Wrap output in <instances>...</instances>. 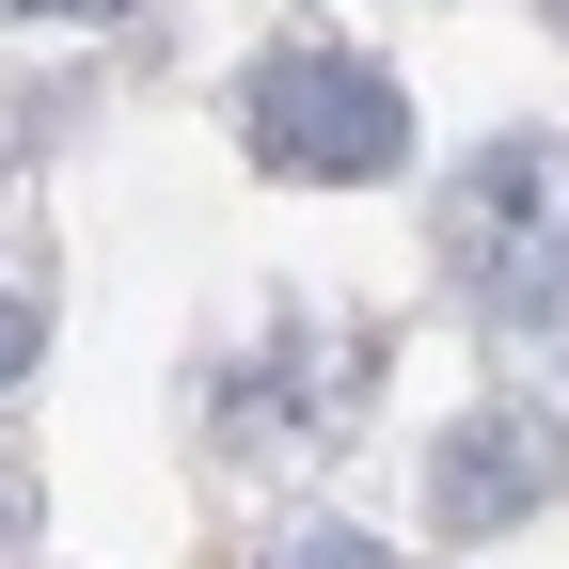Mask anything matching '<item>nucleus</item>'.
<instances>
[{
	"label": "nucleus",
	"instance_id": "obj_2",
	"mask_svg": "<svg viewBox=\"0 0 569 569\" xmlns=\"http://www.w3.org/2000/svg\"><path fill=\"white\" fill-rule=\"evenodd\" d=\"M238 159L284 190H396L411 174V80L348 32H284L238 63Z\"/></svg>",
	"mask_w": 569,
	"mask_h": 569
},
{
	"label": "nucleus",
	"instance_id": "obj_1",
	"mask_svg": "<svg viewBox=\"0 0 569 569\" xmlns=\"http://www.w3.org/2000/svg\"><path fill=\"white\" fill-rule=\"evenodd\" d=\"M427 253L475 317L569 332V127H490L427 206Z\"/></svg>",
	"mask_w": 569,
	"mask_h": 569
},
{
	"label": "nucleus",
	"instance_id": "obj_5",
	"mask_svg": "<svg viewBox=\"0 0 569 569\" xmlns=\"http://www.w3.org/2000/svg\"><path fill=\"white\" fill-rule=\"evenodd\" d=\"M32 365H48V284H32V269H0V396H17Z\"/></svg>",
	"mask_w": 569,
	"mask_h": 569
},
{
	"label": "nucleus",
	"instance_id": "obj_4",
	"mask_svg": "<svg viewBox=\"0 0 569 569\" xmlns=\"http://www.w3.org/2000/svg\"><path fill=\"white\" fill-rule=\"evenodd\" d=\"M569 490V427L553 411H522V396H475L443 443H427V522L443 538H507V522H538Z\"/></svg>",
	"mask_w": 569,
	"mask_h": 569
},
{
	"label": "nucleus",
	"instance_id": "obj_3",
	"mask_svg": "<svg viewBox=\"0 0 569 569\" xmlns=\"http://www.w3.org/2000/svg\"><path fill=\"white\" fill-rule=\"evenodd\" d=\"M365 380H380V332L365 317L284 301L238 365L206 380V459H301V443H332V427L365 411Z\"/></svg>",
	"mask_w": 569,
	"mask_h": 569
},
{
	"label": "nucleus",
	"instance_id": "obj_8",
	"mask_svg": "<svg viewBox=\"0 0 569 569\" xmlns=\"http://www.w3.org/2000/svg\"><path fill=\"white\" fill-rule=\"evenodd\" d=\"M553 380H569V332H553Z\"/></svg>",
	"mask_w": 569,
	"mask_h": 569
},
{
	"label": "nucleus",
	"instance_id": "obj_7",
	"mask_svg": "<svg viewBox=\"0 0 569 569\" xmlns=\"http://www.w3.org/2000/svg\"><path fill=\"white\" fill-rule=\"evenodd\" d=\"M32 553V459H0V569Z\"/></svg>",
	"mask_w": 569,
	"mask_h": 569
},
{
	"label": "nucleus",
	"instance_id": "obj_6",
	"mask_svg": "<svg viewBox=\"0 0 569 569\" xmlns=\"http://www.w3.org/2000/svg\"><path fill=\"white\" fill-rule=\"evenodd\" d=\"M269 569H396V553L348 538V522H269Z\"/></svg>",
	"mask_w": 569,
	"mask_h": 569
}]
</instances>
